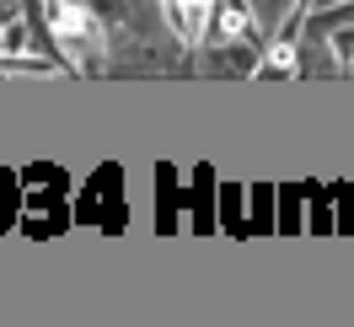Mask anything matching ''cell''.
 Wrapping results in <instances>:
<instances>
[{
    "label": "cell",
    "instance_id": "1",
    "mask_svg": "<svg viewBox=\"0 0 354 327\" xmlns=\"http://www.w3.org/2000/svg\"><path fill=\"white\" fill-rule=\"evenodd\" d=\"M54 32H59V44H81V38H97V22L81 0H59L54 6Z\"/></svg>",
    "mask_w": 354,
    "mask_h": 327
},
{
    "label": "cell",
    "instance_id": "2",
    "mask_svg": "<svg viewBox=\"0 0 354 327\" xmlns=\"http://www.w3.org/2000/svg\"><path fill=\"white\" fill-rule=\"evenodd\" d=\"M167 17H172V27H177L183 44H199L204 22H209V0H167Z\"/></svg>",
    "mask_w": 354,
    "mask_h": 327
},
{
    "label": "cell",
    "instance_id": "3",
    "mask_svg": "<svg viewBox=\"0 0 354 327\" xmlns=\"http://www.w3.org/2000/svg\"><path fill=\"white\" fill-rule=\"evenodd\" d=\"M263 70H268V75H290V70H295V48L274 44V48H268V59H263Z\"/></svg>",
    "mask_w": 354,
    "mask_h": 327
},
{
    "label": "cell",
    "instance_id": "4",
    "mask_svg": "<svg viewBox=\"0 0 354 327\" xmlns=\"http://www.w3.org/2000/svg\"><path fill=\"white\" fill-rule=\"evenodd\" d=\"M221 32H225V38L247 32V17H242V6H225V11H221Z\"/></svg>",
    "mask_w": 354,
    "mask_h": 327
}]
</instances>
